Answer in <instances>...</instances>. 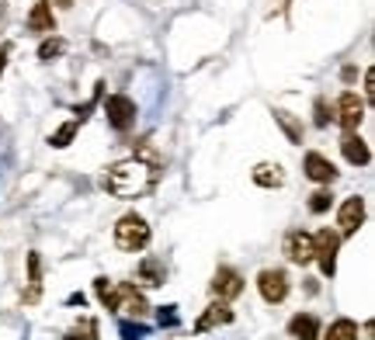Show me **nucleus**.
Listing matches in <instances>:
<instances>
[{"mask_svg": "<svg viewBox=\"0 0 375 340\" xmlns=\"http://www.w3.org/2000/svg\"><path fill=\"white\" fill-rule=\"evenodd\" d=\"M226 323H233V309H229V302H212L198 320H194V334H208V330H215V327H226Z\"/></svg>", "mask_w": 375, "mask_h": 340, "instance_id": "nucleus-11", "label": "nucleus"}, {"mask_svg": "<svg viewBox=\"0 0 375 340\" xmlns=\"http://www.w3.org/2000/svg\"><path fill=\"white\" fill-rule=\"evenodd\" d=\"M302 170H306V177H309V180H316V184H334V180H337V167H334V160H327L323 153H306Z\"/></svg>", "mask_w": 375, "mask_h": 340, "instance_id": "nucleus-13", "label": "nucleus"}, {"mask_svg": "<svg viewBox=\"0 0 375 340\" xmlns=\"http://www.w3.org/2000/svg\"><path fill=\"white\" fill-rule=\"evenodd\" d=\"M42 295V257L38 250L28 254V288H24V302H38Z\"/></svg>", "mask_w": 375, "mask_h": 340, "instance_id": "nucleus-16", "label": "nucleus"}, {"mask_svg": "<svg viewBox=\"0 0 375 340\" xmlns=\"http://www.w3.org/2000/svg\"><path fill=\"white\" fill-rule=\"evenodd\" d=\"M330 205H334V194H330L327 187H320V191L309 194V212H313V215H323Z\"/></svg>", "mask_w": 375, "mask_h": 340, "instance_id": "nucleus-24", "label": "nucleus"}, {"mask_svg": "<svg viewBox=\"0 0 375 340\" xmlns=\"http://www.w3.org/2000/svg\"><path fill=\"white\" fill-rule=\"evenodd\" d=\"M271 115H275V122H278V125H281V132H285V139L299 146V143H302V122H299V118H295L292 111H281V108H275Z\"/></svg>", "mask_w": 375, "mask_h": 340, "instance_id": "nucleus-19", "label": "nucleus"}, {"mask_svg": "<svg viewBox=\"0 0 375 340\" xmlns=\"http://www.w3.org/2000/svg\"><path fill=\"white\" fill-rule=\"evenodd\" d=\"M7 56H10V45L3 42V45H0V73H3V66H7Z\"/></svg>", "mask_w": 375, "mask_h": 340, "instance_id": "nucleus-30", "label": "nucleus"}, {"mask_svg": "<svg viewBox=\"0 0 375 340\" xmlns=\"http://www.w3.org/2000/svg\"><path fill=\"white\" fill-rule=\"evenodd\" d=\"M281 250H285V257H288L292 264H299V267L313 264V233H306V229H288Z\"/></svg>", "mask_w": 375, "mask_h": 340, "instance_id": "nucleus-8", "label": "nucleus"}, {"mask_svg": "<svg viewBox=\"0 0 375 340\" xmlns=\"http://www.w3.org/2000/svg\"><path fill=\"white\" fill-rule=\"evenodd\" d=\"M118 309H122V313H129V316H136V320H143V316L150 313L146 295H143L136 285H129V281H122V285H118Z\"/></svg>", "mask_w": 375, "mask_h": 340, "instance_id": "nucleus-12", "label": "nucleus"}, {"mask_svg": "<svg viewBox=\"0 0 375 340\" xmlns=\"http://www.w3.org/2000/svg\"><path fill=\"white\" fill-rule=\"evenodd\" d=\"M136 274H139V281H143V285H150V288L164 285V278H167V271H164V264H160L157 257H143Z\"/></svg>", "mask_w": 375, "mask_h": 340, "instance_id": "nucleus-18", "label": "nucleus"}, {"mask_svg": "<svg viewBox=\"0 0 375 340\" xmlns=\"http://www.w3.org/2000/svg\"><path fill=\"white\" fill-rule=\"evenodd\" d=\"M334 122H341L344 132H358V125L365 122V101L355 90H344L334 104Z\"/></svg>", "mask_w": 375, "mask_h": 340, "instance_id": "nucleus-5", "label": "nucleus"}, {"mask_svg": "<svg viewBox=\"0 0 375 340\" xmlns=\"http://www.w3.org/2000/svg\"><path fill=\"white\" fill-rule=\"evenodd\" d=\"M323 340H358V323L348 320V316H341V320L330 323V330H327Z\"/></svg>", "mask_w": 375, "mask_h": 340, "instance_id": "nucleus-21", "label": "nucleus"}, {"mask_svg": "<svg viewBox=\"0 0 375 340\" xmlns=\"http://www.w3.org/2000/svg\"><path fill=\"white\" fill-rule=\"evenodd\" d=\"M250 177H254L257 187H281L285 184V170L278 164H257V167L250 170Z\"/></svg>", "mask_w": 375, "mask_h": 340, "instance_id": "nucleus-17", "label": "nucleus"}, {"mask_svg": "<svg viewBox=\"0 0 375 340\" xmlns=\"http://www.w3.org/2000/svg\"><path fill=\"white\" fill-rule=\"evenodd\" d=\"M0 28H3V0H0Z\"/></svg>", "mask_w": 375, "mask_h": 340, "instance_id": "nucleus-33", "label": "nucleus"}, {"mask_svg": "<svg viewBox=\"0 0 375 340\" xmlns=\"http://www.w3.org/2000/svg\"><path fill=\"white\" fill-rule=\"evenodd\" d=\"M94 295H97V302H101L104 309L118 313V285H115V281H108V278H97V281H94Z\"/></svg>", "mask_w": 375, "mask_h": 340, "instance_id": "nucleus-20", "label": "nucleus"}, {"mask_svg": "<svg viewBox=\"0 0 375 340\" xmlns=\"http://www.w3.org/2000/svg\"><path fill=\"white\" fill-rule=\"evenodd\" d=\"M77 334H80V337H87V340H97V323H94V320H80Z\"/></svg>", "mask_w": 375, "mask_h": 340, "instance_id": "nucleus-26", "label": "nucleus"}, {"mask_svg": "<svg viewBox=\"0 0 375 340\" xmlns=\"http://www.w3.org/2000/svg\"><path fill=\"white\" fill-rule=\"evenodd\" d=\"M313 111H316V125H320V129H327V125L334 122V108H330L323 97L316 101V108H313Z\"/></svg>", "mask_w": 375, "mask_h": 340, "instance_id": "nucleus-25", "label": "nucleus"}, {"mask_svg": "<svg viewBox=\"0 0 375 340\" xmlns=\"http://www.w3.org/2000/svg\"><path fill=\"white\" fill-rule=\"evenodd\" d=\"M341 80H344V84H355V80H358V70H355V66H344V70H341Z\"/></svg>", "mask_w": 375, "mask_h": 340, "instance_id": "nucleus-29", "label": "nucleus"}, {"mask_svg": "<svg viewBox=\"0 0 375 340\" xmlns=\"http://www.w3.org/2000/svg\"><path fill=\"white\" fill-rule=\"evenodd\" d=\"M365 97H369V101H375V73H372V70H365Z\"/></svg>", "mask_w": 375, "mask_h": 340, "instance_id": "nucleus-28", "label": "nucleus"}, {"mask_svg": "<svg viewBox=\"0 0 375 340\" xmlns=\"http://www.w3.org/2000/svg\"><path fill=\"white\" fill-rule=\"evenodd\" d=\"M164 323H167V327H174V323H178V313H174V306H167V313L160 309V327H164Z\"/></svg>", "mask_w": 375, "mask_h": 340, "instance_id": "nucleus-27", "label": "nucleus"}, {"mask_svg": "<svg viewBox=\"0 0 375 340\" xmlns=\"http://www.w3.org/2000/svg\"><path fill=\"white\" fill-rule=\"evenodd\" d=\"M157 184V167L146 164L143 157H129V160H118L104 170L101 177V187L111 194V198H122V201H132V198H143L150 194Z\"/></svg>", "mask_w": 375, "mask_h": 340, "instance_id": "nucleus-1", "label": "nucleus"}, {"mask_svg": "<svg viewBox=\"0 0 375 340\" xmlns=\"http://www.w3.org/2000/svg\"><path fill=\"white\" fill-rule=\"evenodd\" d=\"M56 7H73V0H52Z\"/></svg>", "mask_w": 375, "mask_h": 340, "instance_id": "nucleus-32", "label": "nucleus"}, {"mask_svg": "<svg viewBox=\"0 0 375 340\" xmlns=\"http://www.w3.org/2000/svg\"><path fill=\"white\" fill-rule=\"evenodd\" d=\"M66 52V42L59 38V35H45V42L38 45V59L42 63H52V59H59Z\"/></svg>", "mask_w": 375, "mask_h": 340, "instance_id": "nucleus-22", "label": "nucleus"}, {"mask_svg": "<svg viewBox=\"0 0 375 340\" xmlns=\"http://www.w3.org/2000/svg\"><path fill=\"white\" fill-rule=\"evenodd\" d=\"M362 222H365V198L362 194H351V198H344V205H341V212H337V236H355L358 229H362Z\"/></svg>", "mask_w": 375, "mask_h": 340, "instance_id": "nucleus-7", "label": "nucleus"}, {"mask_svg": "<svg viewBox=\"0 0 375 340\" xmlns=\"http://www.w3.org/2000/svg\"><path fill=\"white\" fill-rule=\"evenodd\" d=\"M288 274L281 271V267H264L261 274H257V292H261V299L264 302H271V306H278L288 299Z\"/></svg>", "mask_w": 375, "mask_h": 340, "instance_id": "nucleus-6", "label": "nucleus"}, {"mask_svg": "<svg viewBox=\"0 0 375 340\" xmlns=\"http://www.w3.org/2000/svg\"><path fill=\"white\" fill-rule=\"evenodd\" d=\"M63 340H87V337H80L77 330H70V334H66V337H63Z\"/></svg>", "mask_w": 375, "mask_h": 340, "instance_id": "nucleus-31", "label": "nucleus"}, {"mask_svg": "<svg viewBox=\"0 0 375 340\" xmlns=\"http://www.w3.org/2000/svg\"><path fill=\"white\" fill-rule=\"evenodd\" d=\"M77 129H80V122H77V118H73V122H66V125H59V129L49 136V146H56V150L70 146V143H73V136H77Z\"/></svg>", "mask_w": 375, "mask_h": 340, "instance_id": "nucleus-23", "label": "nucleus"}, {"mask_svg": "<svg viewBox=\"0 0 375 340\" xmlns=\"http://www.w3.org/2000/svg\"><path fill=\"white\" fill-rule=\"evenodd\" d=\"M208 288H212L215 299L229 302V299H236V295L243 292V274H240L236 267H226V264H222V267L212 274V285H208Z\"/></svg>", "mask_w": 375, "mask_h": 340, "instance_id": "nucleus-9", "label": "nucleus"}, {"mask_svg": "<svg viewBox=\"0 0 375 340\" xmlns=\"http://www.w3.org/2000/svg\"><path fill=\"white\" fill-rule=\"evenodd\" d=\"M337 250H341V236L330 226L320 229V233H313V260L320 264L323 278H334V271H337Z\"/></svg>", "mask_w": 375, "mask_h": 340, "instance_id": "nucleus-3", "label": "nucleus"}, {"mask_svg": "<svg viewBox=\"0 0 375 340\" xmlns=\"http://www.w3.org/2000/svg\"><path fill=\"white\" fill-rule=\"evenodd\" d=\"M150 222L143 219V215H136V212H129V215H122L118 222H115V247L118 250H125V254H139V250H146L150 247Z\"/></svg>", "mask_w": 375, "mask_h": 340, "instance_id": "nucleus-2", "label": "nucleus"}, {"mask_svg": "<svg viewBox=\"0 0 375 340\" xmlns=\"http://www.w3.org/2000/svg\"><path fill=\"white\" fill-rule=\"evenodd\" d=\"M101 108H104V118H108L111 129L129 132V129L136 125V101H132V97H125V94H111V97H104Z\"/></svg>", "mask_w": 375, "mask_h": 340, "instance_id": "nucleus-4", "label": "nucleus"}, {"mask_svg": "<svg viewBox=\"0 0 375 340\" xmlns=\"http://www.w3.org/2000/svg\"><path fill=\"white\" fill-rule=\"evenodd\" d=\"M28 31H35V35H52V31H56V14H52V3H49V0H35V3H31Z\"/></svg>", "mask_w": 375, "mask_h": 340, "instance_id": "nucleus-14", "label": "nucleus"}, {"mask_svg": "<svg viewBox=\"0 0 375 340\" xmlns=\"http://www.w3.org/2000/svg\"><path fill=\"white\" fill-rule=\"evenodd\" d=\"M341 153H344V160H348L351 167H369V164H372V150H369V143H365L358 132H344Z\"/></svg>", "mask_w": 375, "mask_h": 340, "instance_id": "nucleus-10", "label": "nucleus"}, {"mask_svg": "<svg viewBox=\"0 0 375 340\" xmlns=\"http://www.w3.org/2000/svg\"><path fill=\"white\" fill-rule=\"evenodd\" d=\"M288 337L292 340H320V320L313 313H295L288 320Z\"/></svg>", "mask_w": 375, "mask_h": 340, "instance_id": "nucleus-15", "label": "nucleus"}]
</instances>
